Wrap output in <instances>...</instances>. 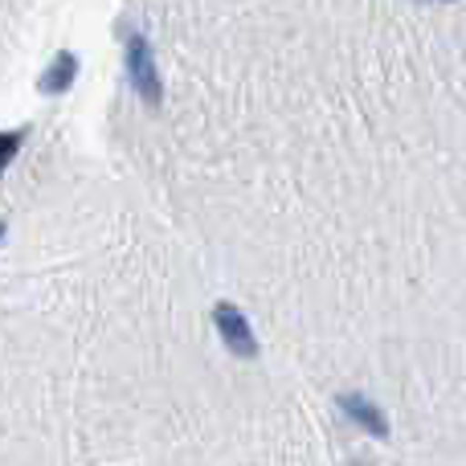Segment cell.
<instances>
[{
  "label": "cell",
  "instance_id": "4",
  "mask_svg": "<svg viewBox=\"0 0 466 466\" xmlns=\"http://www.w3.org/2000/svg\"><path fill=\"white\" fill-rule=\"evenodd\" d=\"M74 70H78V66H74V57H70V54H66V57H57V66L46 74V78H41V86H46V90H54V95H57V90H66V86H70V82H74Z\"/></svg>",
  "mask_w": 466,
  "mask_h": 466
},
{
  "label": "cell",
  "instance_id": "2",
  "mask_svg": "<svg viewBox=\"0 0 466 466\" xmlns=\"http://www.w3.org/2000/svg\"><path fill=\"white\" fill-rule=\"evenodd\" d=\"M336 405H339V413H348L360 430H369L372 438H389V418L377 401H369V397H360V393H344Z\"/></svg>",
  "mask_w": 466,
  "mask_h": 466
},
{
  "label": "cell",
  "instance_id": "5",
  "mask_svg": "<svg viewBox=\"0 0 466 466\" xmlns=\"http://www.w3.org/2000/svg\"><path fill=\"white\" fill-rule=\"evenodd\" d=\"M21 144H25V131H0V172L13 164V156L21 152Z\"/></svg>",
  "mask_w": 466,
  "mask_h": 466
},
{
  "label": "cell",
  "instance_id": "6",
  "mask_svg": "<svg viewBox=\"0 0 466 466\" xmlns=\"http://www.w3.org/2000/svg\"><path fill=\"white\" fill-rule=\"evenodd\" d=\"M0 241H5V226H0Z\"/></svg>",
  "mask_w": 466,
  "mask_h": 466
},
{
  "label": "cell",
  "instance_id": "1",
  "mask_svg": "<svg viewBox=\"0 0 466 466\" xmlns=\"http://www.w3.org/2000/svg\"><path fill=\"white\" fill-rule=\"evenodd\" d=\"M213 323H218V336H221V344L229 348L233 356H258V339H254V331H249V323H246V315H241V307H233V303H213Z\"/></svg>",
  "mask_w": 466,
  "mask_h": 466
},
{
  "label": "cell",
  "instance_id": "3",
  "mask_svg": "<svg viewBox=\"0 0 466 466\" xmlns=\"http://www.w3.org/2000/svg\"><path fill=\"white\" fill-rule=\"evenodd\" d=\"M131 78H136L139 95L147 98V103H160V78H156V66H152V54H147L144 41H131Z\"/></svg>",
  "mask_w": 466,
  "mask_h": 466
}]
</instances>
